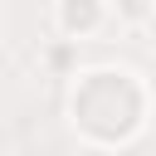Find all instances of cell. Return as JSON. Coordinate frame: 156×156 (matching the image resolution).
Segmentation results:
<instances>
[{"label": "cell", "instance_id": "6da1fadb", "mask_svg": "<svg viewBox=\"0 0 156 156\" xmlns=\"http://www.w3.org/2000/svg\"><path fill=\"white\" fill-rule=\"evenodd\" d=\"M98 15H102L98 0H63V29L68 34H88L98 24Z\"/></svg>", "mask_w": 156, "mask_h": 156}, {"label": "cell", "instance_id": "7a4b0ae2", "mask_svg": "<svg viewBox=\"0 0 156 156\" xmlns=\"http://www.w3.org/2000/svg\"><path fill=\"white\" fill-rule=\"evenodd\" d=\"M122 15H127V20H141V15H146V0H127Z\"/></svg>", "mask_w": 156, "mask_h": 156}]
</instances>
